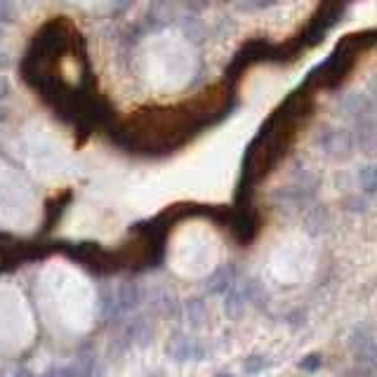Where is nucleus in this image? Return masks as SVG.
<instances>
[{
    "label": "nucleus",
    "instance_id": "f03ea898",
    "mask_svg": "<svg viewBox=\"0 0 377 377\" xmlns=\"http://www.w3.org/2000/svg\"><path fill=\"white\" fill-rule=\"evenodd\" d=\"M311 92L314 90L309 86H302L292 92L286 102L267 118V123L255 135V140L245 149L241 187H238V203H250L248 201L250 189L259 180H264L288 153L290 144L295 142L297 130L302 128V123L311 111Z\"/></svg>",
    "mask_w": 377,
    "mask_h": 377
},
{
    "label": "nucleus",
    "instance_id": "423d86ee",
    "mask_svg": "<svg viewBox=\"0 0 377 377\" xmlns=\"http://www.w3.org/2000/svg\"><path fill=\"white\" fill-rule=\"evenodd\" d=\"M321 366H323L321 353H306V356L299 361V371H304V373H316L321 371Z\"/></svg>",
    "mask_w": 377,
    "mask_h": 377
},
{
    "label": "nucleus",
    "instance_id": "7ed1b4c3",
    "mask_svg": "<svg viewBox=\"0 0 377 377\" xmlns=\"http://www.w3.org/2000/svg\"><path fill=\"white\" fill-rule=\"evenodd\" d=\"M373 38H375L373 31H361V33L344 36L333 55L306 76L304 86H309L311 90H319V88L333 90L337 86H342L344 78H347L353 71V66H356V59L361 57V52L373 45Z\"/></svg>",
    "mask_w": 377,
    "mask_h": 377
},
{
    "label": "nucleus",
    "instance_id": "39448f33",
    "mask_svg": "<svg viewBox=\"0 0 377 377\" xmlns=\"http://www.w3.org/2000/svg\"><path fill=\"white\" fill-rule=\"evenodd\" d=\"M351 349H356L353 353L358 356V361H368V363H375V340L373 333H366V330H356L351 335Z\"/></svg>",
    "mask_w": 377,
    "mask_h": 377
},
{
    "label": "nucleus",
    "instance_id": "20e7f679",
    "mask_svg": "<svg viewBox=\"0 0 377 377\" xmlns=\"http://www.w3.org/2000/svg\"><path fill=\"white\" fill-rule=\"evenodd\" d=\"M227 224L232 227V234L236 236V241L241 245H248L257 238L259 234V215L255 212V207L250 203H238L236 210L229 215Z\"/></svg>",
    "mask_w": 377,
    "mask_h": 377
},
{
    "label": "nucleus",
    "instance_id": "0eeeda50",
    "mask_svg": "<svg viewBox=\"0 0 377 377\" xmlns=\"http://www.w3.org/2000/svg\"><path fill=\"white\" fill-rule=\"evenodd\" d=\"M269 363H272V361L264 358V356H259V353H255V356H250L248 361H245V371H248V373H259V371H264Z\"/></svg>",
    "mask_w": 377,
    "mask_h": 377
},
{
    "label": "nucleus",
    "instance_id": "f257e3e1",
    "mask_svg": "<svg viewBox=\"0 0 377 377\" xmlns=\"http://www.w3.org/2000/svg\"><path fill=\"white\" fill-rule=\"evenodd\" d=\"M222 106L210 97H198L191 104L170 106V109H151L130 116L118 130V140L140 153H167L191 140L198 130L217 118Z\"/></svg>",
    "mask_w": 377,
    "mask_h": 377
},
{
    "label": "nucleus",
    "instance_id": "6e6552de",
    "mask_svg": "<svg viewBox=\"0 0 377 377\" xmlns=\"http://www.w3.org/2000/svg\"><path fill=\"white\" fill-rule=\"evenodd\" d=\"M0 92H5V86H3V83H0Z\"/></svg>",
    "mask_w": 377,
    "mask_h": 377
}]
</instances>
